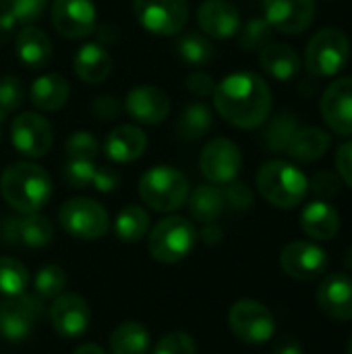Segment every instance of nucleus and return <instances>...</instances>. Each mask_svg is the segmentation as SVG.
<instances>
[{"mask_svg":"<svg viewBox=\"0 0 352 354\" xmlns=\"http://www.w3.org/2000/svg\"><path fill=\"white\" fill-rule=\"evenodd\" d=\"M351 58V41L344 31L326 27L317 31L305 48V66L315 77L338 75Z\"/></svg>","mask_w":352,"mask_h":354,"instance_id":"5","label":"nucleus"},{"mask_svg":"<svg viewBox=\"0 0 352 354\" xmlns=\"http://www.w3.org/2000/svg\"><path fill=\"white\" fill-rule=\"evenodd\" d=\"M0 234L6 245L39 249L52 243L54 228L50 220L39 214H23V218H8L0 224Z\"/></svg>","mask_w":352,"mask_h":354,"instance_id":"18","label":"nucleus"},{"mask_svg":"<svg viewBox=\"0 0 352 354\" xmlns=\"http://www.w3.org/2000/svg\"><path fill=\"white\" fill-rule=\"evenodd\" d=\"M349 354H352V336H351V342H349Z\"/></svg>","mask_w":352,"mask_h":354,"instance_id":"55","label":"nucleus"},{"mask_svg":"<svg viewBox=\"0 0 352 354\" xmlns=\"http://www.w3.org/2000/svg\"><path fill=\"white\" fill-rule=\"evenodd\" d=\"M301 228L313 241H332L340 230V216L328 201H311L301 214Z\"/></svg>","mask_w":352,"mask_h":354,"instance_id":"23","label":"nucleus"},{"mask_svg":"<svg viewBox=\"0 0 352 354\" xmlns=\"http://www.w3.org/2000/svg\"><path fill=\"white\" fill-rule=\"evenodd\" d=\"M259 64L270 77L278 81H290L301 71L299 54L290 46L278 41H270L259 50Z\"/></svg>","mask_w":352,"mask_h":354,"instance_id":"27","label":"nucleus"},{"mask_svg":"<svg viewBox=\"0 0 352 354\" xmlns=\"http://www.w3.org/2000/svg\"><path fill=\"white\" fill-rule=\"evenodd\" d=\"M4 116H6V112H4V110H2V106H0V124L4 122Z\"/></svg>","mask_w":352,"mask_h":354,"instance_id":"54","label":"nucleus"},{"mask_svg":"<svg viewBox=\"0 0 352 354\" xmlns=\"http://www.w3.org/2000/svg\"><path fill=\"white\" fill-rule=\"evenodd\" d=\"M344 266H346V270L352 272V245L346 249V253H344Z\"/></svg>","mask_w":352,"mask_h":354,"instance_id":"53","label":"nucleus"},{"mask_svg":"<svg viewBox=\"0 0 352 354\" xmlns=\"http://www.w3.org/2000/svg\"><path fill=\"white\" fill-rule=\"evenodd\" d=\"M73 354H106V351L102 346H98V344L87 342V344H81Z\"/></svg>","mask_w":352,"mask_h":354,"instance_id":"52","label":"nucleus"},{"mask_svg":"<svg viewBox=\"0 0 352 354\" xmlns=\"http://www.w3.org/2000/svg\"><path fill=\"white\" fill-rule=\"evenodd\" d=\"M0 193L19 214H37L52 197V180L41 166L15 162L0 176Z\"/></svg>","mask_w":352,"mask_h":354,"instance_id":"2","label":"nucleus"},{"mask_svg":"<svg viewBox=\"0 0 352 354\" xmlns=\"http://www.w3.org/2000/svg\"><path fill=\"white\" fill-rule=\"evenodd\" d=\"M25 97V89L19 77L15 75H6L0 79V106L4 112H12L23 104Z\"/></svg>","mask_w":352,"mask_h":354,"instance_id":"41","label":"nucleus"},{"mask_svg":"<svg viewBox=\"0 0 352 354\" xmlns=\"http://www.w3.org/2000/svg\"><path fill=\"white\" fill-rule=\"evenodd\" d=\"M224 207H226L224 193L216 185H199L189 197L191 216L203 224L216 222L222 216Z\"/></svg>","mask_w":352,"mask_h":354,"instance_id":"29","label":"nucleus"},{"mask_svg":"<svg viewBox=\"0 0 352 354\" xmlns=\"http://www.w3.org/2000/svg\"><path fill=\"white\" fill-rule=\"evenodd\" d=\"M93 174H95V164L89 160H68L62 168V176L73 189L89 187L93 180Z\"/></svg>","mask_w":352,"mask_h":354,"instance_id":"40","label":"nucleus"},{"mask_svg":"<svg viewBox=\"0 0 352 354\" xmlns=\"http://www.w3.org/2000/svg\"><path fill=\"white\" fill-rule=\"evenodd\" d=\"M15 46H17V58L23 62V66L35 71L48 66L54 54L50 37L33 25H25L17 33Z\"/></svg>","mask_w":352,"mask_h":354,"instance_id":"24","label":"nucleus"},{"mask_svg":"<svg viewBox=\"0 0 352 354\" xmlns=\"http://www.w3.org/2000/svg\"><path fill=\"white\" fill-rule=\"evenodd\" d=\"M124 110L141 124H160L170 114V97L156 85H137L129 91Z\"/></svg>","mask_w":352,"mask_h":354,"instance_id":"19","label":"nucleus"},{"mask_svg":"<svg viewBox=\"0 0 352 354\" xmlns=\"http://www.w3.org/2000/svg\"><path fill=\"white\" fill-rule=\"evenodd\" d=\"M195 243V226L183 216H168L151 228L149 253L160 263H176L193 251Z\"/></svg>","mask_w":352,"mask_h":354,"instance_id":"6","label":"nucleus"},{"mask_svg":"<svg viewBox=\"0 0 352 354\" xmlns=\"http://www.w3.org/2000/svg\"><path fill=\"white\" fill-rule=\"evenodd\" d=\"M299 120L293 112H280L276 114L268 124H266V131H263V143L270 151H286L290 139L295 137L297 129H299Z\"/></svg>","mask_w":352,"mask_h":354,"instance_id":"34","label":"nucleus"},{"mask_svg":"<svg viewBox=\"0 0 352 354\" xmlns=\"http://www.w3.org/2000/svg\"><path fill=\"white\" fill-rule=\"evenodd\" d=\"M44 313V303L35 295L6 297L0 303V336L8 342L25 340Z\"/></svg>","mask_w":352,"mask_h":354,"instance_id":"10","label":"nucleus"},{"mask_svg":"<svg viewBox=\"0 0 352 354\" xmlns=\"http://www.w3.org/2000/svg\"><path fill=\"white\" fill-rule=\"evenodd\" d=\"M319 112L326 124L344 137H352V77H340L322 95Z\"/></svg>","mask_w":352,"mask_h":354,"instance_id":"15","label":"nucleus"},{"mask_svg":"<svg viewBox=\"0 0 352 354\" xmlns=\"http://www.w3.org/2000/svg\"><path fill=\"white\" fill-rule=\"evenodd\" d=\"M68 95H71V85L58 73H48L37 77L29 89V100L39 112L60 110L68 102Z\"/></svg>","mask_w":352,"mask_h":354,"instance_id":"25","label":"nucleus"},{"mask_svg":"<svg viewBox=\"0 0 352 354\" xmlns=\"http://www.w3.org/2000/svg\"><path fill=\"white\" fill-rule=\"evenodd\" d=\"M185 85H187V89H189L195 97H207V95H214L218 83H216V79H214L210 73H205V71H195V73H191V75L187 77Z\"/></svg>","mask_w":352,"mask_h":354,"instance_id":"45","label":"nucleus"},{"mask_svg":"<svg viewBox=\"0 0 352 354\" xmlns=\"http://www.w3.org/2000/svg\"><path fill=\"white\" fill-rule=\"evenodd\" d=\"M154 354H197L193 338L185 332L166 334L154 348Z\"/></svg>","mask_w":352,"mask_h":354,"instance_id":"42","label":"nucleus"},{"mask_svg":"<svg viewBox=\"0 0 352 354\" xmlns=\"http://www.w3.org/2000/svg\"><path fill=\"white\" fill-rule=\"evenodd\" d=\"M319 309L336 319V322H352V278L346 274L328 276L317 290Z\"/></svg>","mask_w":352,"mask_h":354,"instance_id":"21","label":"nucleus"},{"mask_svg":"<svg viewBox=\"0 0 352 354\" xmlns=\"http://www.w3.org/2000/svg\"><path fill=\"white\" fill-rule=\"evenodd\" d=\"M139 195L154 212H174L189 199V180L172 166H156L141 176Z\"/></svg>","mask_w":352,"mask_h":354,"instance_id":"4","label":"nucleus"},{"mask_svg":"<svg viewBox=\"0 0 352 354\" xmlns=\"http://www.w3.org/2000/svg\"><path fill=\"white\" fill-rule=\"evenodd\" d=\"M340 183H342L340 176H336L334 172L322 170V172L313 174V178L309 180V189H311V193H313L317 199L326 201V199H332V197L338 195Z\"/></svg>","mask_w":352,"mask_h":354,"instance_id":"43","label":"nucleus"},{"mask_svg":"<svg viewBox=\"0 0 352 354\" xmlns=\"http://www.w3.org/2000/svg\"><path fill=\"white\" fill-rule=\"evenodd\" d=\"M120 102L114 95H98L91 104V112L98 120H114L120 116Z\"/></svg>","mask_w":352,"mask_h":354,"instance_id":"46","label":"nucleus"},{"mask_svg":"<svg viewBox=\"0 0 352 354\" xmlns=\"http://www.w3.org/2000/svg\"><path fill=\"white\" fill-rule=\"evenodd\" d=\"M66 288V272L60 266H44L33 280V290L37 299H56Z\"/></svg>","mask_w":352,"mask_h":354,"instance_id":"36","label":"nucleus"},{"mask_svg":"<svg viewBox=\"0 0 352 354\" xmlns=\"http://www.w3.org/2000/svg\"><path fill=\"white\" fill-rule=\"evenodd\" d=\"M29 286L27 268L15 257H0V295L17 297L23 295Z\"/></svg>","mask_w":352,"mask_h":354,"instance_id":"35","label":"nucleus"},{"mask_svg":"<svg viewBox=\"0 0 352 354\" xmlns=\"http://www.w3.org/2000/svg\"><path fill=\"white\" fill-rule=\"evenodd\" d=\"M176 54L189 66H205L214 58V46L207 39V35L187 31L176 41Z\"/></svg>","mask_w":352,"mask_h":354,"instance_id":"33","label":"nucleus"},{"mask_svg":"<svg viewBox=\"0 0 352 354\" xmlns=\"http://www.w3.org/2000/svg\"><path fill=\"white\" fill-rule=\"evenodd\" d=\"M274 354H303V348H301V344H299L295 338L284 336V338H280V340L276 342Z\"/></svg>","mask_w":352,"mask_h":354,"instance_id":"49","label":"nucleus"},{"mask_svg":"<svg viewBox=\"0 0 352 354\" xmlns=\"http://www.w3.org/2000/svg\"><path fill=\"white\" fill-rule=\"evenodd\" d=\"M91 185H93L100 193H110V191H114V189L120 185V174H118L114 168H110V166L95 168V174H93Z\"/></svg>","mask_w":352,"mask_h":354,"instance_id":"48","label":"nucleus"},{"mask_svg":"<svg viewBox=\"0 0 352 354\" xmlns=\"http://www.w3.org/2000/svg\"><path fill=\"white\" fill-rule=\"evenodd\" d=\"M336 170L340 180L352 189V141H346L336 151Z\"/></svg>","mask_w":352,"mask_h":354,"instance_id":"47","label":"nucleus"},{"mask_svg":"<svg viewBox=\"0 0 352 354\" xmlns=\"http://www.w3.org/2000/svg\"><path fill=\"white\" fill-rule=\"evenodd\" d=\"M89 305L83 297L73 292H62L54 299L50 307V324L62 338H79L89 328Z\"/></svg>","mask_w":352,"mask_h":354,"instance_id":"17","label":"nucleus"},{"mask_svg":"<svg viewBox=\"0 0 352 354\" xmlns=\"http://www.w3.org/2000/svg\"><path fill=\"white\" fill-rule=\"evenodd\" d=\"M133 10L141 27L160 37L180 33L189 21L187 0H133Z\"/></svg>","mask_w":352,"mask_h":354,"instance_id":"8","label":"nucleus"},{"mask_svg":"<svg viewBox=\"0 0 352 354\" xmlns=\"http://www.w3.org/2000/svg\"><path fill=\"white\" fill-rule=\"evenodd\" d=\"M10 139L19 153L27 158H41L52 149L54 131L46 116L37 112H23L10 124Z\"/></svg>","mask_w":352,"mask_h":354,"instance_id":"12","label":"nucleus"},{"mask_svg":"<svg viewBox=\"0 0 352 354\" xmlns=\"http://www.w3.org/2000/svg\"><path fill=\"white\" fill-rule=\"evenodd\" d=\"M224 193V201L226 205H230L237 212H245L253 205V191L249 189V185L241 183V180H232L226 185Z\"/></svg>","mask_w":352,"mask_h":354,"instance_id":"44","label":"nucleus"},{"mask_svg":"<svg viewBox=\"0 0 352 354\" xmlns=\"http://www.w3.org/2000/svg\"><path fill=\"white\" fill-rule=\"evenodd\" d=\"M232 334L247 344H263L274 338L276 322L270 309L253 299L237 301L228 311Z\"/></svg>","mask_w":352,"mask_h":354,"instance_id":"9","label":"nucleus"},{"mask_svg":"<svg viewBox=\"0 0 352 354\" xmlns=\"http://www.w3.org/2000/svg\"><path fill=\"white\" fill-rule=\"evenodd\" d=\"M73 68L77 77L89 85L102 83L112 73V58L100 44H85L77 50L73 58Z\"/></svg>","mask_w":352,"mask_h":354,"instance_id":"26","label":"nucleus"},{"mask_svg":"<svg viewBox=\"0 0 352 354\" xmlns=\"http://www.w3.org/2000/svg\"><path fill=\"white\" fill-rule=\"evenodd\" d=\"M214 106L226 122L239 129H257L270 118L272 89L257 73H232L216 85Z\"/></svg>","mask_w":352,"mask_h":354,"instance_id":"1","label":"nucleus"},{"mask_svg":"<svg viewBox=\"0 0 352 354\" xmlns=\"http://www.w3.org/2000/svg\"><path fill=\"white\" fill-rule=\"evenodd\" d=\"M112 354H147L149 351V334L139 322L120 324L110 336Z\"/></svg>","mask_w":352,"mask_h":354,"instance_id":"31","label":"nucleus"},{"mask_svg":"<svg viewBox=\"0 0 352 354\" xmlns=\"http://www.w3.org/2000/svg\"><path fill=\"white\" fill-rule=\"evenodd\" d=\"M48 0H0V12H6L19 25L37 21L46 10Z\"/></svg>","mask_w":352,"mask_h":354,"instance_id":"37","label":"nucleus"},{"mask_svg":"<svg viewBox=\"0 0 352 354\" xmlns=\"http://www.w3.org/2000/svg\"><path fill=\"white\" fill-rule=\"evenodd\" d=\"M212 124H214L212 110L203 102H195L180 112L176 120V135L180 141H197L210 133Z\"/></svg>","mask_w":352,"mask_h":354,"instance_id":"30","label":"nucleus"},{"mask_svg":"<svg viewBox=\"0 0 352 354\" xmlns=\"http://www.w3.org/2000/svg\"><path fill=\"white\" fill-rule=\"evenodd\" d=\"M222 239H224V232H222V228L216 226L214 222H212V224H205V228L201 230V241H203L205 245H218Z\"/></svg>","mask_w":352,"mask_h":354,"instance_id":"51","label":"nucleus"},{"mask_svg":"<svg viewBox=\"0 0 352 354\" xmlns=\"http://www.w3.org/2000/svg\"><path fill=\"white\" fill-rule=\"evenodd\" d=\"M274 27L266 21V17H255L247 21V25L241 31V46L247 52H259L263 46L270 44Z\"/></svg>","mask_w":352,"mask_h":354,"instance_id":"38","label":"nucleus"},{"mask_svg":"<svg viewBox=\"0 0 352 354\" xmlns=\"http://www.w3.org/2000/svg\"><path fill=\"white\" fill-rule=\"evenodd\" d=\"M255 183L259 195L280 209L297 207L309 193V178L297 166L284 160L266 162L259 168Z\"/></svg>","mask_w":352,"mask_h":354,"instance_id":"3","label":"nucleus"},{"mask_svg":"<svg viewBox=\"0 0 352 354\" xmlns=\"http://www.w3.org/2000/svg\"><path fill=\"white\" fill-rule=\"evenodd\" d=\"M147 149V135L135 124H118L104 141V153L114 164H131Z\"/></svg>","mask_w":352,"mask_h":354,"instance_id":"22","label":"nucleus"},{"mask_svg":"<svg viewBox=\"0 0 352 354\" xmlns=\"http://www.w3.org/2000/svg\"><path fill=\"white\" fill-rule=\"evenodd\" d=\"M15 27H17L15 19L8 17L6 12H0V46L10 41V37L15 35Z\"/></svg>","mask_w":352,"mask_h":354,"instance_id":"50","label":"nucleus"},{"mask_svg":"<svg viewBox=\"0 0 352 354\" xmlns=\"http://www.w3.org/2000/svg\"><path fill=\"white\" fill-rule=\"evenodd\" d=\"M266 21L280 33L299 35L315 17V0H263Z\"/></svg>","mask_w":352,"mask_h":354,"instance_id":"16","label":"nucleus"},{"mask_svg":"<svg viewBox=\"0 0 352 354\" xmlns=\"http://www.w3.org/2000/svg\"><path fill=\"white\" fill-rule=\"evenodd\" d=\"M280 266L282 270L301 282H309L319 278L326 268H328V253L309 241H295L282 249L280 255Z\"/></svg>","mask_w":352,"mask_h":354,"instance_id":"14","label":"nucleus"},{"mask_svg":"<svg viewBox=\"0 0 352 354\" xmlns=\"http://www.w3.org/2000/svg\"><path fill=\"white\" fill-rule=\"evenodd\" d=\"M243 166L241 149L230 139H214L210 141L199 156V170L212 185H228L237 180Z\"/></svg>","mask_w":352,"mask_h":354,"instance_id":"11","label":"nucleus"},{"mask_svg":"<svg viewBox=\"0 0 352 354\" xmlns=\"http://www.w3.org/2000/svg\"><path fill=\"white\" fill-rule=\"evenodd\" d=\"M197 23L203 35L228 39L241 31V12L228 0H205L197 8Z\"/></svg>","mask_w":352,"mask_h":354,"instance_id":"20","label":"nucleus"},{"mask_svg":"<svg viewBox=\"0 0 352 354\" xmlns=\"http://www.w3.org/2000/svg\"><path fill=\"white\" fill-rule=\"evenodd\" d=\"M64 149H66L68 160H89V162H93L95 156L100 153V143L91 133L77 131L66 139Z\"/></svg>","mask_w":352,"mask_h":354,"instance_id":"39","label":"nucleus"},{"mask_svg":"<svg viewBox=\"0 0 352 354\" xmlns=\"http://www.w3.org/2000/svg\"><path fill=\"white\" fill-rule=\"evenodd\" d=\"M60 226L75 239L95 241L110 230V216L106 207L89 197L68 199L58 212Z\"/></svg>","mask_w":352,"mask_h":354,"instance_id":"7","label":"nucleus"},{"mask_svg":"<svg viewBox=\"0 0 352 354\" xmlns=\"http://www.w3.org/2000/svg\"><path fill=\"white\" fill-rule=\"evenodd\" d=\"M93 0H52V25L68 39H81L95 29Z\"/></svg>","mask_w":352,"mask_h":354,"instance_id":"13","label":"nucleus"},{"mask_svg":"<svg viewBox=\"0 0 352 354\" xmlns=\"http://www.w3.org/2000/svg\"><path fill=\"white\" fill-rule=\"evenodd\" d=\"M330 143H332V139L324 129L299 127L286 147V153L290 158H295L297 162H315L328 151Z\"/></svg>","mask_w":352,"mask_h":354,"instance_id":"28","label":"nucleus"},{"mask_svg":"<svg viewBox=\"0 0 352 354\" xmlns=\"http://www.w3.org/2000/svg\"><path fill=\"white\" fill-rule=\"evenodd\" d=\"M149 230V216L139 205H127L114 220V234L122 243H137Z\"/></svg>","mask_w":352,"mask_h":354,"instance_id":"32","label":"nucleus"}]
</instances>
